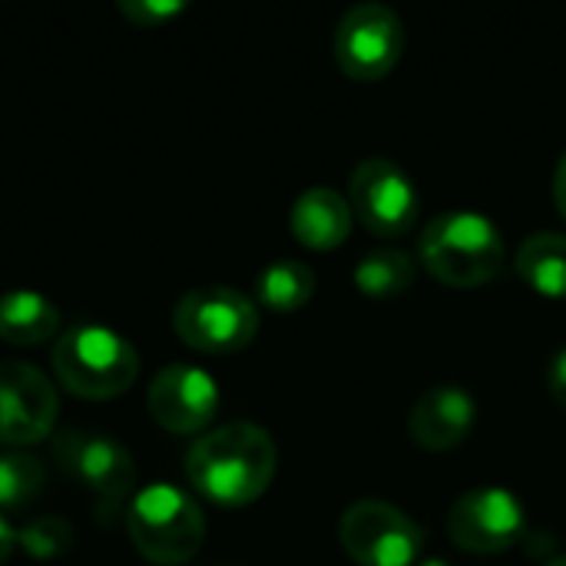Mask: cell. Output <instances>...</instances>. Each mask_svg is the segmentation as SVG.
I'll use <instances>...</instances> for the list:
<instances>
[{"mask_svg":"<svg viewBox=\"0 0 566 566\" xmlns=\"http://www.w3.org/2000/svg\"><path fill=\"white\" fill-rule=\"evenodd\" d=\"M279 468L272 434L252 421H232L202 434L186 454V478L206 501L219 507H245L259 501Z\"/></svg>","mask_w":566,"mask_h":566,"instance_id":"1","label":"cell"},{"mask_svg":"<svg viewBox=\"0 0 566 566\" xmlns=\"http://www.w3.org/2000/svg\"><path fill=\"white\" fill-rule=\"evenodd\" d=\"M504 239L497 226L474 209H448L434 216L421 239V265L451 289H478L501 275L504 269Z\"/></svg>","mask_w":566,"mask_h":566,"instance_id":"2","label":"cell"},{"mask_svg":"<svg viewBox=\"0 0 566 566\" xmlns=\"http://www.w3.org/2000/svg\"><path fill=\"white\" fill-rule=\"evenodd\" d=\"M50 365L70 395L83 401H109L133 388L139 375V352L113 328L76 325L56 338Z\"/></svg>","mask_w":566,"mask_h":566,"instance_id":"3","label":"cell"},{"mask_svg":"<svg viewBox=\"0 0 566 566\" xmlns=\"http://www.w3.org/2000/svg\"><path fill=\"white\" fill-rule=\"evenodd\" d=\"M126 531L139 557L156 566H179L192 560L206 541L202 507L172 484L143 488L129 511Z\"/></svg>","mask_w":566,"mask_h":566,"instance_id":"4","label":"cell"},{"mask_svg":"<svg viewBox=\"0 0 566 566\" xmlns=\"http://www.w3.org/2000/svg\"><path fill=\"white\" fill-rule=\"evenodd\" d=\"M176 335L206 355H232L252 345L259 332V308L249 295L229 285L186 292L172 308Z\"/></svg>","mask_w":566,"mask_h":566,"instance_id":"5","label":"cell"},{"mask_svg":"<svg viewBox=\"0 0 566 566\" xmlns=\"http://www.w3.org/2000/svg\"><path fill=\"white\" fill-rule=\"evenodd\" d=\"M338 541L358 566H415L424 551V531L401 507L365 497L338 524Z\"/></svg>","mask_w":566,"mask_h":566,"instance_id":"6","label":"cell"},{"mask_svg":"<svg viewBox=\"0 0 566 566\" xmlns=\"http://www.w3.org/2000/svg\"><path fill=\"white\" fill-rule=\"evenodd\" d=\"M405 53V23L381 3L365 0L342 13L335 27V60L352 80H381L388 76Z\"/></svg>","mask_w":566,"mask_h":566,"instance_id":"7","label":"cell"},{"mask_svg":"<svg viewBox=\"0 0 566 566\" xmlns=\"http://www.w3.org/2000/svg\"><path fill=\"white\" fill-rule=\"evenodd\" d=\"M348 206L371 235L398 239L418 219V189L395 159L368 156L348 176Z\"/></svg>","mask_w":566,"mask_h":566,"instance_id":"8","label":"cell"},{"mask_svg":"<svg viewBox=\"0 0 566 566\" xmlns=\"http://www.w3.org/2000/svg\"><path fill=\"white\" fill-rule=\"evenodd\" d=\"M524 531H527L524 504L507 488H474L461 494L448 514L451 541L478 557L504 554L524 537Z\"/></svg>","mask_w":566,"mask_h":566,"instance_id":"9","label":"cell"},{"mask_svg":"<svg viewBox=\"0 0 566 566\" xmlns=\"http://www.w3.org/2000/svg\"><path fill=\"white\" fill-rule=\"evenodd\" d=\"M60 415L53 381L27 361H0V448H30L50 438Z\"/></svg>","mask_w":566,"mask_h":566,"instance_id":"10","label":"cell"},{"mask_svg":"<svg viewBox=\"0 0 566 566\" xmlns=\"http://www.w3.org/2000/svg\"><path fill=\"white\" fill-rule=\"evenodd\" d=\"M149 418L169 434H199L219 411V385L196 365H166L146 391Z\"/></svg>","mask_w":566,"mask_h":566,"instance_id":"11","label":"cell"},{"mask_svg":"<svg viewBox=\"0 0 566 566\" xmlns=\"http://www.w3.org/2000/svg\"><path fill=\"white\" fill-rule=\"evenodd\" d=\"M56 461L66 478L80 481L106 504H119L136 484V461L113 438L66 431L56 438Z\"/></svg>","mask_w":566,"mask_h":566,"instance_id":"12","label":"cell"},{"mask_svg":"<svg viewBox=\"0 0 566 566\" xmlns=\"http://www.w3.org/2000/svg\"><path fill=\"white\" fill-rule=\"evenodd\" d=\"M474 421H478V405L471 391L454 385H438L415 398L408 411V434L418 448L431 454H444L454 451L471 434Z\"/></svg>","mask_w":566,"mask_h":566,"instance_id":"13","label":"cell"},{"mask_svg":"<svg viewBox=\"0 0 566 566\" xmlns=\"http://www.w3.org/2000/svg\"><path fill=\"white\" fill-rule=\"evenodd\" d=\"M352 206L342 192L328 189V186H312L305 189L295 206H292V235L315 252H328L338 249L348 232H352Z\"/></svg>","mask_w":566,"mask_h":566,"instance_id":"14","label":"cell"},{"mask_svg":"<svg viewBox=\"0 0 566 566\" xmlns=\"http://www.w3.org/2000/svg\"><path fill=\"white\" fill-rule=\"evenodd\" d=\"M60 332V308L33 292L10 289L0 295V338L13 348H36Z\"/></svg>","mask_w":566,"mask_h":566,"instance_id":"15","label":"cell"},{"mask_svg":"<svg viewBox=\"0 0 566 566\" xmlns=\"http://www.w3.org/2000/svg\"><path fill=\"white\" fill-rule=\"evenodd\" d=\"M517 272L521 279L547 295L566 298V235L564 232H537L527 235L517 249Z\"/></svg>","mask_w":566,"mask_h":566,"instance_id":"16","label":"cell"},{"mask_svg":"<svg viewBox=\"0 0 566 566\" xmlns=\"http://www.w3.org/2000/svg\"><path fill=\"white\" fill-rule=\"evenodd\" d=\"M255 292H259V302L272 312H298L315 295V272L305 262L279 259L259 272Z\"/></svg>","mask_w":566,"mask_h":566,"instance_id":"17","label":"cell"},{"mask_svg":"<svg viewBox=\"0 0 566 566\" xmlns=\"http://www.w3.org/2000/svg\"><path fill=\"white\" fill-rule=\"evenodd\" d=\"M418 265L401 249H371L355 265V285L368 298H398L415 285Z\"/></svg>","mask_w":566,"mask_h":566,"instance_id":"18","label":"cell"},{"mask_svg":"<svg viewBox=\"0 0 566 566\" xmlns=\"http://www.w3.org/2000/svg\"><path fill=\"white\" fill-rule=\"evenodd\" d=\"M43 464L27 451H0V511H20L43 491Z\"/></svg>","mask_w":566,"mask_h":566,"instance_id":"19","label":"cell"},{"mask_svg":"<svg viewBox=\"0 0 566 566\" xmlns=\"http://www.w3.org/2000/svg\"><path fill=\"white\" fill-rule=\"evenodd\" d=\"M17 544L30 554V560L50 564V560H60V557L70 554V547H73V527H70L66 517H56V514L36 517V521H30L20 531Z\"/></svg>","mask_w":566,"mask_h":566,"instance_id":"20","label":"cell"},{"mask_svg":"<svg viewBox=\"0 0 566 566\" xmlns=\"http://www.w3.org/2000/svg\"><path fill=\"white\" fill-rule=\"evenodd\" d=\"M182 10H186V3H179V0H123L119 3V13L136 27H159L163 20H169Z\"/></svg>","mask_w":566,"mask_h":566,"instance_id":"21","label":"cell"},{"mask_svg":"<svg viewBox=\"0 0 566 566\" xmlns=\"http://www.w3.org/2000/svg\"><path fill=\"white\" fill-rule=\"evenodd\" d=\"M547 388H551V398L557 401V408L566 411V348H560L547 368Z\"/></svg>","mask_w":566,"mask_h":566,"instance_id":"22","label":"cell"},{"mask_svg":"<svg viewBox=\"0 0 566 566\" xmlns=\"http://www.w3.org/2000/svg\"><path fill=\"white\" fill-rule=\"evenodd\" d=\"M554 199H557V209H560V216L566 219V153L560 156V163H557V172H554Z\"/></svg>","mask_w":566,"mask_h":566,"instance_id":"23","label":"cell"},{"mask_svg":"<svg viewBox=\"0 0 566 566\" xmlns=\"http://www.w3.org/2000/svg\"><path fill=\"white\" fill-rule=\"evenodd\" d=\"M13 547H17V534L10 531V524H7L3 514H0V566L13 557Z\"/></svg>","mask_w":566,"mask_h":566,"instance_id":"24","label":"cell"},{"mask_svg":"<svg viewBox=\"0 0 566 566\" xmlns=\"http://www.w3.org/2000/svg\"><path fill=\"white\" fill-rule=\"evenodd\" d=\"M418 566H451L448 560H441V557H428V560H421Z\"/></svg>","mask_w":566,"mask_h":566,"instance_id":"25","label":"cell"},{"mask_svg":"<svg viewBox=\"0 0 566 566\" xmlns=\"http://www.w3.org/2000/svg\"><path fill=\"white\" fill-rule=\"evenodd\" d=\"M544 566H566V554L564 557H551V560H547Z\"/></svg>","mask_w":566,"mask_h":566,"instance_id":"26","label":"cell"}]
</instances>
